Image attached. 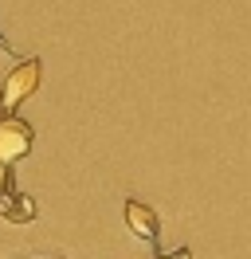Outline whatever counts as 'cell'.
I'll return each mask as SVG.
<instances>
[{
    "label": "cell",
    "mask_w": 251,
    "mask_h": 259,
    "mask_svg": "<svg viewBox=\"0 0 251 259\" xmlns=\"http://www.w3.org/2000/svg\"><path fill=\"white\" fill-rule=\"evenodd\" d=\"M39 79H44V63L31 55V59H20V63L8 71V79L0 87V95H4V106L16 110L20 102H28L35 91H39Z\"/></svg>",
    "instance_id": "1"
},
{
    "label": "cell",
    "mask_w": 251,
    "mask_h": 259,
    "mask_svg": "<svg viewBox=\"0 0 251 259\" xmlns=\"http://www.w3.org/2000/svg\"><path fill=\"white\" fill-rule=\"evenodd\" d=\"M31 142H35V130H31L20 114H4V118H0V157H4V161L28 157Z\"/></svg>",
    "instance_id": "2"
},
{
    "label": "cell",
    "mask_w": 251,
    "mask_h": 259,
    "mask_svg": "<svg viewBox=\"0 0 251 259\" xmlns=\"http://www.w3.org/2000/svg\"><path fill=\"white\" fill-rule=\"evenodd\" d=\"M126 228L138 236V240L153 243L157 247V236H161V220H157V212L149 204H141V200H126Z\"/></svg>",
    "instance_id": "3"
},
{
    "label": "cell",
    "mask_w": 251,
    "mask_h": 259,
    "mask_svg": "<svg viewBox=\"0 0 251 259\" xmlns=\"http://www.w3.org/2000/svg\"><path fill=\"white\" fill-rule=\"evenodd\" d=\"M4 220L8 224H31L35 220V200L28 193H12L4 200Z\"/></svg>",
    "instance_id": "4"
},
{
    "label": "cell",
    "mask_w": 251,
    "mask_h": 259,
    "mask_svg": "<svg viewBox=\"0 0 251 259\" xmlns=\"http://www.w3.org/2000/svg\"><path fill=\"white\" fill-rule=\"evenodd\" d=\"M16 189V181H12V161H4L0 157V200H8Z\"/></svg>",
    "instance_id": "5"
},
{
    "label": "cell",
    "mask_w": 251,
    "mask_h": 259,
    "mask_svg": "<svg viewBox=\"0 0 251 259\" xmlns=\"http://www.w3.org/2000/svg\"><path fill=\"white\" fill-rule=\"evenodd\" d=\"M153 259H192V251H188V247H177V251H157Z\"/></svg>",
    "instance_id": "6"
},
{
    "label": "cell",
    "mask_w": 251,
    "mask_h": 259,
    "mask_svg": "<svg viewBox=\"0 0 251 259\" xmlns=\"http://www.w3.org/2000/svg\"><path fill=\"white\" fill-rule=\"evenodd\" d=\"M4 110H8V106H4V95H0V118H4Z\"/></svg>",
    "instance_id": "7"
},
{
    "label": "cell",
    "mask_w": 251,
    "mask_h": 259,
    "mask_svg": "<svg viewBox=\"0 0 251 259\" xmlns=\"http://www.w3.org/2000/svg\"><path fill=\"white\" fill-rule=\"evenodd\" d=\"M51 259H59V255H51Z\"/></svg>",
    "instance_id": "8"
}]
</instances>
